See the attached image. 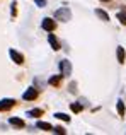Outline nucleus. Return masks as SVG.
<instances>
[{
	"instance_id": "f257e3e1",
	"label": "nucleus",
	"mask_w": 126,
	"mask_h": 135,
	"mask_svg": "<svg viewBox=\"0 0 126 135\" xmlns=\"http://www.w3.org/2000/svg\"><path fill=\"white\" fill-rule=\"evenodd\" d=\"M70 17H72V12H70L68 7H61V9L55 10V19H56V21H63V22H66V21H70Z\"/></svg>"
},
{
	"instance_id": "f03ea898",
	"label": "nucleus",
	"mask_w": 126,
	"mask_h": 135,
	"mask_svg": "<svg viewBox=\"0 0 126 135\" xmlns=\"http://www.w3.org/2000/svg\"><path fill=\"white\" fill-rule=\"evenodd\" d=\"M38 96H39V91H38L36 87H29V89L22 94V99L24 101H34V99H38Z\"/></svg>"
},
{
	"instance_id": "7ed1b4c3",
	"label": "nucleus",
	"mask_w": 126,
	"mask_h": 135,
	"mask_svg": "<svg viewBox=\"0 0 126 135\" xmlns=\"http://www.w3.org/2000/svg\"><path fill=\"white\" fill-rule=\"evenodd\" d=\"M60 70H61V77L72 75V63H70L68 60H61L60 62Z\"/></svg>"
},
{
	"instance_id": "20e7f679",
	"label": "nucleus",
	"mask_w": 126,
	"mask_h": 135,
	"mask_svg": "<svg viewBox=\"0 0 126 135\" xmlns=\"http://www.w3.org/2000/svg\"><path fill=\"white\" fill-rule=\"evenodd\" d=\"M41 27H43L44 31H48V33H51V31H55L56 24H55V21L51 19V17H44L43 22H41Z\"/></svg>"
},
{
	"instance_id": "39448f33",
	"label": "nucleus",
	"mask_w": 126,
	"mask_h": 135,
	"mask_svg": "<svg viewBox=\"0 0 126 135\" xmlns=\"http://www.w3.org/2000/svg\"><path fill=\"white\" fill-rule=\"evenodd\" d=\"M14 104H15V99H10V98L0 99V111H7V109H10Z\"/></svg>"
},
{
	"instance_id": "423d86ee",
	"label": "nucleus",
	"mask_w": 126,
	"mask_h": 135,
	"mask_svg": "<svg viewBox=\"0 0 126 135\" xmlns=\"http://www.w3.org/2000/svg\"><path fill=\"white\" fill-rule=\"evenodd\" d=\"M9 55H10V58H12L14 62L17 63V65H22V63H24V56L20 55L19 51H15L14 48H12V50H9Z\"/></svg>"
},
{
	"instance_id": "0eeeda50",
	"label": "nucleus",
	"mask_w": 126,
	"mask_h": 135,
	"mask_svg": "<svg viewBox=\"0 0 126 135\" xmlns=\"http://www.w3.org/2000/svg\"><path fill=\"white\" fill-rule=\"evenodd\" d=\"M9 123L12 127H17V128H24V127H26V122L20 120V118H15V116H12V118L9 120Z\"/></svg>"
},
{
	"instance_id": "6e6552de",
	"label": "nucleus",
	"mask_w": 126,
	"mask_h": 135,
	"mask_svg": "<svg viewBox=\"0 0 126 135\" xmlns=\"http://www.w3.org/2000/svg\"><path fill=\"white\" fill-rule=\"evenodd\" d=\"M48 41H50V45H51V48L56 51V50H60V43H58V40L55 38V34H50L48 36Z\"/></svg>"
},
{
	"instance_id": "1a4fd4ad",
	"label": "nucleus",
	"mask_w": 126,
	"mask_h": 135,
	"mask_svg": "<svg viewBox=\"0 0 126 135\" xmlns=\"http://www.w3.org/2000/svg\"><path fill=\"white\" fill-rule=\"evenodd\" d=\"M36 127H38L39 130H46V132H51V130H53V127H51L50 123H46V122H38Z\"/></svg>"
},
{
	"instance_id": "9d476101",
	"label": "nucleus",
	"mask_w": 126,
	"mask_h": 135,
	"mask_svg": "<svg viewBox=\"0 0 126 135\" xmlns=\"http://www.w3.org/2000/svg\"><path fill=\"white\" fill-rule=\"evenodd\" d=\"M118 62L119 63H124V56H126V53H124V50H123V46H118Z\"/></svg>"
},
{
	"instance_id": "9b49d317",
	"label": "nucleus",
	"mask_w": 126,
	"mask_h": 135,
	"mask_svg": "<svg viewBox=\"0 0 126 135\" xmlns=\"http://www.w3.org/2000/svg\"><path fill=\"white\" fill-rule=\"evenodd\" d=\"M41 115H43V109H39V108L29 109V111H27V116H33V118H38V116H41Z\"/></svg>"
},
{
	"instance_id": "f8f14e48",
	"label": "nucleus",
	"mask_w": 126,
	"mask_h": 135,
	"mask_svg": "<svg viewBox=\"0 0 126 135\" xmlns=\"http://www.w3.org/2000/svg\"><path fill=\"white\" fill-rule=\"evenodd\" d=\"M60 80H61V75H51L48 82H50L51 86H58V84H60Z\"/></svg>"
},
{
	"instance_id": "ddd939ff",
	"label": "nucleus",
	"mask_w": 126,
	"mask_h": 135,
	"mask_svg": "<svg viewBox=\"0 0 126 135\" xmlns=\"http://www.w3.org/2000/svg\"><path fill=\"white\" fill-rule=\"evenodd\" d=\"M96 16H97V17H101L102 21H109V16H107L104 10H101V9H96Z\"/></svg>"
},
{
	"instance_id": "4468645a",
	"label": "nucleus",
	"mask_w": 126,
	"mask_h": 135,
	"mask_svg": "<svg viewBox=\"0 0 126 135\" xmlns=\"http://www.w3.org/2000/svg\"><path fill=\"white\" fill-rule=\"evenodd\" d=\"M55 118L63 120V122H70V116H68V115H65V113H55Z\"/></svg>"
},
{
	"instance_id": "2eb2a0df",
	"label": "nucleus",
	"mask_w": 126,
	"mask_h": 135,
	"mask_svg": "<svg viewBox=\"0 0 126 135\" xmlns=\"http://www.w3.org/2000/svg\"><path fill=\"white\" fill-rule=\"evenodd\" d=\"M118 113H119V116H124V104H123V101H118Z\"/></svg>"
},
{
	"instance_id": "dca6fc26",
	"label": "nucleus",
	"mask_w": 126,
	"mask_h": 135,
	"mask_svg": "<svg viewBox=\"0 0 126 135\" xmlns=\"http://www.w3.org/2000/svg\"><path fill=\"white\" fill-rule=\"evenodd\" d=\"M70 108H72L73 113H78L80 109H82V104H78V103H72V104H70Z\"/></svg>"
},
{
	"instance_id": "f3484780",
	"label": "nucleus",
	"mask_w": 126,
	"mask_h": 135,
	"mask_svg": "<svg viewBox=\"0 0 126 135\" xmlns=\"http://www.w3.org/2000/svg\"><path fill=\"white\" fill-rule=\"evenodd\" d=\"M118 19L121 21V24H124V26H126V10H123V12L118 14Z\"/></svg>"
},
{
	"instance_id": "a211bd4d",
	"label": "nucleus",
	"mask_w": 126,
	"mask_h": 135,
	"mask_svg": "<svg viewBox=\"0 0 126 135\" xmlns=\"http://www.w3.org/2000/svg\"><path fill=\"white\" fill-rule=\"evenodd\" d=\"M51 132H55V133H60V135H63V133H65V128H63V127H55V128L51 130Z\"/></svg>"
},
{
	"instance_id": "6ab92c4d",
	"label": "nucleus",
	"mask_w": 126,
	"mask_h": 135,
	"mask_svg": "<svg viewBox=\"0 0 126 135\" xmlns=\"http://www.w3.org/2000/svg\"><path fill=\"white\" fill-rule=\"evenodd\" d=\"M34 2H36V5H39V7L46 5V0H34Z\"/></svg>"
},
{
	"instance_id": "aec40b11",
	"label": "nucleus",
	"mask_w": 126,
	"mask_h": 135,
	"mask_svg": "<svg viewBox=\"0 0 126 135\" xmlns=\"http://www.w3.org/2000/svg\"><path fill=\"white\" fill-rule=\"evenodd\" d=\"M15 5H17V3L14 2V3H12V16H15V14H17V9H15Z\"/></svg>"
},
{
	"instance_id": "412c9836",
	"label": "nucleus",
	"mask_w": 126,
	"mask_h": 135,
	"mask_svg": "<svg viewBox=\"0 0 126 135\" xmlns=\"http://www.w3.org/2000/svg\"><path fill=\"white\" fill-rule=\"evenodd\" d=\"M70 92H77V89H75V82L70 84Z\"/></svg>"
},
{
	"instance_id": "4be33fe9",
	"label": "nucleus",
	"mask_w": 126,
	"mask_h": 135,
	"mask_svg": "<svg viewBox=\"0 0 126 135\" xmlns=\"http://www.w3.org/2000/svg\"><path fill=\"white\" fill-rule=\"evenodd\" d=\"M104 2H109V0H104Z\"/></svg>"
}]
</instances>
